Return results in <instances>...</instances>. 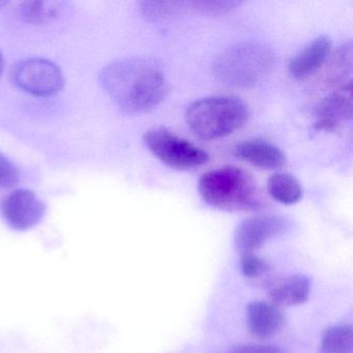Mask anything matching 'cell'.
I'll return each instance as SVG.
<instances>
[{
    "label": "cell",
    "mask_w": 353,
    "mask_h": 353,
    "mask_svg": "<svg viewBox=\"0 0 353 353\" xmlns=\"http://www.w3.org/2000/svg\"><path fill=\"white\" fill-rule=\"evenodd\" d=\"M100 80L112 102L130 114L150 112L168 94V82L162 70L144 57H128L109 63Z\"/></svg>",
    "instance_id": "obj_1"
},
{
    "label": "cell",
    "mask_w": 353,
    "mask_h": 353,
    "mask_svg": "<svg viewBox=\"0 0 353 353\" xmlns=\"http://www.w3.org/2000/svg\"><path fill=\"white\" fill-rule=\"evenodd\" d=\"M202 200L218 210H256L260 208L259 190L251 174L234 166L208 171L198 181Z\"/></svg>",
    "instance_id": "obj_2"
},
{
    "label": "cell",
    "mask_w": 353,
    "mask_h": 353,
    "mask_svg": "<svg viewBox=\"0 0 353 353\" xmlns=\"http://www.w3.org/2000/svg\"><path fill=\"white\" fill-rule=\"evenodd\" d=\"M274 65V51L268 45L241 42L221 51L212 63V71L226 85L249 88L263 81Z\"/></svg>",
    "instance_id": "obj_3"
},
{
    "label": "cell",
    "mask_w": 353,
    "mask_h": 353,
    "mask_svg": "<svg viewBox=\"0 0 353 353\" xmlns=\"http://www.w3.org/2000/svg\"><path fill=\"white\" fill-rule=\"evenodd\" d=\"M247 104L237 97L218 96L200 99L190 104L185 121L190 129L206 140L231 135L249 119Z\"/></svg>",
    "instance_id": "obj_4"
},
{
    "label": "cell",
    "mask_w": 353,
    "mask_h": 353,
    "mask_svg": "<svg viewBox=\"0 0 353 353\" xmlns=\"http://www.w3.org/2000/svg\"><path fill=\"white\" fill-rule=\"evenodd\" d=\"M143 141L161 162L177 170L193 169L210 160L202 148L165 128L148 130L144 134Z\"/></svg>",
    "instance_id": "obj_5"
},
{
    "label": "cell",
    "mask_w": 353,
    "mask_h": 353,
    "mask_svg": "<svg viewBox=\"0 0 353 353\" xmlns=\"http://www.w3.org/2000/svg\"><path fill=\"white\" fill-rule=\"evenodd\" d=\"M11 79L20 90L42 98L61 92L65 82L59 65L38 57L17 61L12 68Z\"/></svg>",
    "instance_id": "obj_6"
},
{
    "label": "cell",
    "mask_w": 353,
    "mask_h": 353,
    "mask_svg": "<svg viewBox=\"0 0 353 353\" xmlns=\"http://www.w3.org/2000/svg\"><path fill=\"white\" fill-rule=\"evenodd\" d=\"M46 212V204L30 190H14L0 199V214L13 230L34 228L42 222Z\"/></svg>",
    "instance_id": "obj_7"
},
{
    "label": "cell",
    "mask_w": 353,
    "mask_h": 353,
    "mask_svg": "<svg viewBox=\"0 0 353 353\" xmlns=\"http://www.w3.org/2000/svg\"><path fill=\"white\" fill-rule=\"evenodd\" d=\"M287 228L284 218L279 216H252L237 225L234 243L241 254L254 253L268 241L282 234Z\"/></svg>",
    "instance_id": "obj_8"
},
{
    "label": "cell",
    "mask_w": 353,
    "mask_h": 353,
    "mask_svg": "<svg viewBox=\"0 0 353 353\" xmlns=\"http://www.w3.org/2000/svg\"><path fill=\"white\" fill-rule=\"evenodd\" d=\"M352 102L349 90H339L320 101L314 111V128L318 131H334L351 119Z\"/></svg>",
    "instance_id": "obj_9"
},
{
    "label": "cell",
    "mask_w": 353,
    "mask_h": 353,
    "mask_svg": "<svg viewBox=\"0 0 353 353\" xmlns=\"http://www.w3.org/2000/svg\"><path fill=\"white\" fill-rule=\"evenodd\" d=\"M332 50V41L319 36L307 43L289 63V72L297 80L307 79L319 71Z\"/></svg>",
    "instance_id": "obj_10"
},
{
    "label": "cell",
    "mask_w": 353,
    "mask_h": 353,
    "mask_svg": "<svg viewBox=\"0 0 353 353\" xmlns=\"http://www.w3.org/2000/svg\"><path fill=\"white\" fill-rule=\"evenodd\" d=\"M235 157L261 169H278L286 164L284 152L270 142L261 139H248L233 148Z\"/></svg>",
    "instance_id": "obj_11"
},
{
    "label": "cell",
    "mask_w": 353,
    "mask_h": 353,
    "mask_svg": "<svg viewBox=\"0 0 353 353\" xmlns=\"http://www.w3.org/2000/svg\"><path fill=\"white\" fill-rule=\"evenodd\" d=\"M284 324V315L274 303L254 301L248 305V330L256 338L264 340L274 336Z\"/></svg>",
    "instance_id": "obj_12"
},
{
    "label": "cell",
    "mask_w": 353,
    "mask_h": 353,
    "mask_svg": "<svg viewBox=\"0 0 353 353\" xmlns=\"http://www.w3.org/2000/svg\"><path fill=\"white\" fill-rule=\"evenodd\" d=\"M311 282L303 274H292L280 281L270 290V297L276 305L294 307L309 299Z\"/></svg>",
    "instance_id": "obj_13"
},
{
    "label": "cell",
    "mask_w": 353,
    "mask_h": 353,
    "mask_svg": "<svg viewBox=\"0 0 353 353\" xmlns=\"http://www.w3.org/2000/svg\"><path fill=\"white\" fill-rule=\"evenodd\" d=\"M268 191L276 201L285 205L296 203L303 196V188L299 181L287 173H274L268 177Z\"/></svg>",
    "instance_id": "obj_14"
},
{
    "label": "cell",
    "mask_w": 353,
    "mask_h": 353,
    "mask_svg": "<svg viewBox=\"0 0 353 353\" xmlns=\"http://www.w3.org/2000/svg\"><path fill=\"white\" fill-rule=\"evenodd\" d=\"M353 330L350 325L330 326L322 334L320 353H352Z\"/></svg>",
    "instance_id": "obj_15"
},
{
    "label": "cell",
    "mask_w": 353,
    "mask_h": 353,
    "mask_svg": "<svg viewBox=\"0 0 353 353\" xmlns=\"http://www.w3.org/2000/svg\"><path fill=\"white\" fill-rule=\"evenodd\" d=\"M19 13L26 23L42 26L57 19L59 10L45 1H26L20 7Z\"/></svg>",
    "instance_id": "obj_16"
},
{
    "label": "cell",
    "mask_w": 353,
    "mask_h": 353,
    "mask_svg": "<svg viewBox=\"0 0 353 353\" xmlns=\"http://www.w3.org/2000/svg\"><path fill=\"white\" fill-rule=\"evenodd\" d=\"M181 8V3L174 1H142L139 3L142 15L154 21L174 15Z\"/></svg>",
    "instance_id": "obj_17"
},
{
    "label": "cell",
    "mask_w": 353,
    "mask_h": 353,
    "mask_svg": "<svg viewBox=\"0 0 353 353\" xmlns=\"http://www.w3.org/2000/svg\"><path fill=\"white\" fill-rule=\"evenodd\" d=\"M241 274L247 278H258L270 270V264L265 259L254 253L241 254L239 260Z\"/></svg>",
    "instance_id": "obj_18"
},
{
    "label": "cell",
    "mask_w": 353,
    "mask_h": 353,
    "mask_svg": "<svg viewBox=\"0 0 353 353\" xmlns=\"http://www.w3.org/2000/svg\"><path fill=\"white\" fill-rule=\"evenodd\" d=\"M20 181V173L16 165L0 152V189H12Z\"/></svg>",
    "instance_id": "obj_19"
},
{
    "label": "cell",
    "mask_w": 353,
    "mask_h": 353,
    "mask_svg": "<svg viewBox=\"0 0 353 353\" xmlns=\"http://www.w3.org/2000/svg\"><path fill=\"white\" fill-rule=\"evenodd\" d=\"M191 5L201 13L208 14V15H220L234 9L236 6H239V3L236 1H195Z\"/></svg>",
    "instance_id": "obj_20"
},
{
    "label": "cell",
    "mask_w": 353,
    "mask_h": 353,
    "mask_svg": "<svg viewBox=\"0 0 353 353\" xmlns=\"http://www.w3.org/2000/svg\"><path fill=\"white\" fill-rule=\"evenodd\" d=\"M229 353H285V351L274 345L243 344L235 346Z\"/></svg>",
    "instance_id": "obj_21"
},
{
    "label": "cell",
    "mask_w": 353,
    "mask_h": 353,
    "mask_svg": "<svg viewBox=\"0 0 353 353\" xmlns=\"http://www.w3.org/2000/svg\"><path fill=\"white\" fill-rule=\"evenodd\" d=\"M3 69H5V57H3V52L0 51V77L3 75Z\"/></svg>",
    "instance_id": "obj_22"
},
{
    "label": "cell",
    "mask_w": 353,
    "mask_h": 353,
    "mask_svg": "<svg viewBox=\"0 0 353 353\" xmlns=\"http://www.w3.org/2000/svg\"><path fill=\"white\" fill-rule=\"evenodd\" d=\"M7 5V3L6 1H0V9H3L5 6Z\"/></svg>",
    "instance_id": "obj_23"
}]
</instances>
